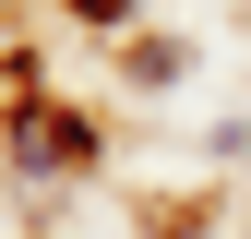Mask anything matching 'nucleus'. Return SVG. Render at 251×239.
<instances>
[{
	"label": "nucleus",
	"mask_w": 251,
	"mask_h": 239,
	"mask_svg": "<svg viewBox=\"0 0 251 239\" xmlns=\"http://www.w3.org/2000/svg\"><path fill=\"white\" fill-rule=\"evenodd\" d=\"M24 156H36V167H72V156H84V120H72V108H48L36 132H24Z\"/></svg>",
	"instance_id": "f257e3e1"
},
{
	"label": "nucleus",
	"mask_w": 251,
	"mask_h": 239,
	"mask_svg": "<svg viewBox=\"0 0 251 239\" xmlns=\"http://www.w3.org/2000/svg\"><path fill=\"white\" fill-rule=\"evenodd\" d=\"M72 12H96V24H108V12H132V0H72Z\"/></svg>",
	"instance_id": "f03ea898"
}]
</instances>
